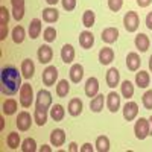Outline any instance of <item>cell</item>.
<instances>
[{
    "label": "cell",
    "instance_id": "d590c367",
    "mask_svg": "<svg viewBox=\"0 0 152 152\" xmlns=\"http://www.w3.org/2000/svg\"><path fill=\"white\" fill-rule=\"evenodd\" d=\"M24 28L23 26H15L14 29H12V40H14V43H17V44H20V43H23V40H24Z\"/></svg>",
    "mask_w": 152,
    "mask_h": 152
},
{
    "label": "cell",
    "instance_id": "f907efd6",
    "mask_svg": "<svg viewBox=\"0 0 152 152\" xmlns=\"http://www.w3.org/2000/svg\"><path fill=\"white\" fill-rule=\"evenodd\" d=\"M5 128V122H3V117H0V129Z\"/></svg>",
    "mask_w": 152,
    "mask_h": 152
},
{
    "label": "cell",
    "instance_id": "4fadbf2b",
    "mask_svg": "<svg viewBox=\"0 0 152 152\" xmlns=\"http://www.w3.org/2000/svg\"><path fill=\"white\" fill-rule=\"evenodd\" d=\"M64 142H66V132H64V129L58 128V129H53L52 132H50V143H52V146H55V148L62 146Z\"/></svg>",
    "mask_w": 152,
    "mask_h": 152
},
{
    "label": "cell",
    "instance_id": "44dd1931",
    "mask_svg": "<svg viewBox=\"0 0 152 152\" xmlns=\"http://www.w3.org/2000/svg\"><path fill=\"white\" fill-rule=\"evenodd\" d=\"M61 59L64 64H70V62L75 59V49L72 44H64L61 49Z\"/></svg>",
    "mask_w": 152,
    "mask_h": 152
},
{
    "label": "cell",
    "instance_id": "9c48e42d",
    "mask_svg": "<svg viewBox=\"0 0 152 152\" xmlns=\"http://www.w3.org/2000/svg\"><path fill=\"white\" fill-rule=\"evenodd\" d=\"M137 114H138V105L137 102H132V100H128L125 105H123V117L125 120H134L137 117Z\"/></svg>",
    "mask_w": 152,
    "mask_h": 152
},
{
    "label": "cell",
    "instance_id": "8d00e7d4",
    "mask_svg": "<svg viewBox=\"0 0 152 152\" xmlns=\"http://www.w3.org/2000/svg\"><path fill=\"white\" fill-rule=\"evenodd\" d=\"M20 134H17V132H11L8 137H6V143H8V146L11 148V149H17L18 146H20Z\"/></svg>",
    "mask_w": 152,
    "mask_h": 152
},
{
    "label": "cell",
    "instance_id": "f35d334b",
    "mask_svg": "<svg viewBox=\"0 0 152 152\" xmlns=\"http://www.w3.org/2000/svg\"><path fill=\"white\" fill-rule=\"evenodd\" d=\"M142 102H143V107L146 110H152V90H148L143 97H142Z\"/></svg>",
    "mask_w": 152,
    "mask_h": 152
},
{
    "label": "cell",
    "instance_id": "3957f363",
    "mask_svg": "<svg viewBox=\"0 0 152 152\" xmlns=\"http://www.w3.org/2000/svg\"><path fill=\"white\" fill-rule=\"evenodd\" d=\"M52 105V94L49 90H40L37 93V99H35V108L38 110H49Z\"/></svg>",
    "mask_w": 152,
    "mask_h": 152
},
{
    "label": "cell",
    "instance_id": "e575fe53",
    "mask_svg": "<svg viewBox=\"0 0 152 152\" xmlns=\"http://www.w3.org/2000/svg\"><path fill=\"white\" fill-rule=\"evenodd\" d=\"M94 20H96V15H94V12L91 9H87L84 12V15H82V23H84V26L85 28H91L93 24H94Z\"/></svg>",
    "mask_w": 152,
    "mask_h": 152
},
{
    "label": "cell",
    "instance_id": "60d3db41",
    "mask_svg": "<svg viewBox=\"0 0 152 152\" xmlns=\"http://www.w3.org/2000/svg\"><path fill=\"white\" fill-rule=\"evenodd\" d=\"M9 21V11L6 9V6L0 8V24H8Z\"/></svg>",
    "mask_w": 152,
    "mask_h": 152
},
{
    "label": "cell",
    "instance_id": "52a82bcc",
    "mask_svg": "<svg viewBox=\"0 0 152 152\" xmlns=\"http://www.w3.org/2000/svg\"><path fill=\"white\" fill-rule=\"evenodd\" d=\"M15 125H17L18 131H28V129L31 128V125H32V117H31V114H29L28 111L18 113L17 120H15Z\"/></svg>",
    "mask_w": 152,
    "mask_h": 152
},
{
    "label": "cell",
    "instance_id": "4dcf8cb0",
    "mask_svg": "<svg viewBox=\"0 0 152 152\" xmlns=\"http://www.w3.org/2000/svg\"><path fill=\"white\" fill-rule=\"evenodd\" d=\"M2 110H3V114L12 116V114H15V111H17V102L14 99H6L2 105Z\"/></svg>",
    "mask_w": 152,
    "mask_h": 152
},
{
    "label": "cell",
    "instance_id": "ab89813d",
    "mask_svg": "<svg viewBox=\"0 0 152 152\" xmlns=\"http://www.w3.org/2000/svg\"><path fill=\"white\" fill-rule=\"evenodd\" d=\"M122 6H123V0H108V8H110L113 12L120 11Z\"/></svg>",
    "mask_w": 152,
    "mask_h": 152
},
{
    "label": "cell",
    "instance_id": "d4e9b609",
    "mask_svg": "<svg viewBox=\"0 0 152 152\" xmlns=\"http://www.w3.org/2000/svg\"><path fill=\"white\" fill-rule=\"evenodd\" d=\"M151 82V76L148 72L145 70H140L138 73H135V84L137 87H140V88H146Z\"/></svg>",
    "mask_w": 152,
    "mask_h": 152
},
{
    "label": "cell",
    "instance_id": "8992f818",
    "mask_svg": "<svg viewBox=\"0 0 152 152\" xmlns=\"http://www.w3.org/2000/svg\"><path fill=\"white\" fill-rule=\"evenodd\" d=\"M56 79H58V69L55 66H47L43 70V84L50 87L56 82Z\"/></svg>",
    "mask_w": 152,
    "mask_h": 152
},
{
    "label": "cell",
    "instance_id": "d6986e66",
    "mask_svg": "<svg viewBox=\"0 0 152 152\" xmlns=\"http://www.w3.org/2000/svg\"><path fill=\"white\" fill-rule=\"evenodd\" d=\"M82 108H84V104H82V100L79 97H73L69 102V114L73 116V117L79 116V114L82 113Z\"/></svg>",
    "mask_w": 152,
    "mask_h": 152
},
{
    "label": "cell",
    "instance_id": "d6a6232c",
    "mask_svg": "<svg viewBox=\"0 0 152 152\" xmlns=\"http://www.w3.org/2000/svg\"><path fill=\"white\" fill-rule=\"evenodd\" d=\"M70 91V84L67 82V79H61L56 85V94L59 97H66Z\"/></svg>",
    "mask_w": 152,
    "mask_h": 152
},
{
    "label": "cell",
    "instance_id": "484cf974",
    "mask_svg": "<svg viewBox=\"0 0 152 152\" xmlns=\"http://www.w3.org/2000/svg\"><path fill=\"white\" fill-rule=\"evenodd\" d=\"M59 18V12L55 8H46L43 9V20L46 23H55Z\"/></svg>",
    "mask_w": 152,
    "mask_h": 152
},
{
    "label": "cell",
    "instance_id": "836d02e7",
    "mask_svg": "<svg viewBox=\"0 0 152 152\" xmlns=\"http://www.w3.org/2000/svg\"><path fill=\"white\" fill-rule=\"evenodd\" d=\"M20 148H21L23 152H35V151L38 149V148H37V142L34 140V138H31V137L24 138Z\"/></svg>",
    "mask_w": 152,
    "mask_h": 152
},
{
    "label": "cell",
    "instance_id": "ac0fdd59",
    "mask_svg": "<svg viewBox=\"0 0 152 152\" xmlns=\"http://www.w3.org/2000/svg\"><path fill=\"white\" fill-rule=\"evenodd\" d=\"M84 78V67L81 64H73L70 67V81L73 84H79Z\"/></svg>",
    "mask_w": 152,
    "mask_h": 152
},
{
    "label": "cell",
    "instance_id": "5bb4252c",
    "mask_svg": "<svg viewBox=\"0 0 152 152\" xmlns=\"http://www.w3.org/2000/svg\"><path fill=\"white\" fill-rule=\"evenodd\" d=\"M140 64H142V59L138 56V53H135V52L128 53V56H126V67H128V70L137 72L140 69Z\"/></svg>",
    "mask_w": 152,
    "mask_h": 152
},
{
    "label": "cell",
    "instance_id": "7dc6e473",
    "mask_svg": "<svg viewBox=\"0 0 152 152\" xmlns=\"http://www.w3.org/2000/svg\"><path fill=\"white\" fill-rule=\"evenodd\" d=\"M69 151H70V152H78V151H79V148H78V145H76L75 142H72V143H70V146H69Z\"/></svg>",
    "mask_w": 152,
    "mask_h": 152
},
{
    "label": "cell",
    "instance_id": "816d5d0a",
    "mask_svg": "<svg viewBox=\"0 0 152 152\" xmlns=\"http://www.w3.org/2000/svg\"><path fill=\"white\" fill-rule=\"evenodd\" d=\"M149 123H151V129H149V135H152V116L149 117Z\"/></svg>",
    "mask_w": 152,
    "mask_h": 152
},
{
    "label": "cell",
    "instance_id": "ffe728a7",
    "mask_svg": "<svg viewBox=\"0 0 152 152\" xmlns=\"http://www.w3.org/2000/svg\"><path fill=\"white\" fill-rule=\"evenodd\" d=\"M21 73H23V78L24 79H31L34 73H35V64H34V61L32 59H24L21 62Z\"/></svg>",
    "mask_w": 152,
    "mask_h": 152
},
{
    "label": "cell",
    "instance_id": "f1b7e54d",
    "mask_svg": "<svg viewBox=\"0 0 152 152\" xmlns=\"http://www.w3.org/2000/svg\"><path fill=\"white\" fill-rule=\"evenodd\" d=\"M96 151L99 152H108L110 151V138L107 135H100L96 138Z\"/></svg>",
    "mask_w": 152,
    "mask_h": 152
},
{
    "label": "cell",
    "instance_id": "f5cc1de1",
    "mask_svg": "<svg viewBox=\"0 0 152 152\" xmlns=\"http://www.w3.org/2000/svg\"><path fill=\"white\" fill-rule=\"evenodd\" d=\"M149 69H151V72H152V55H151V58H149Z\"/></svg>",
    "mask_w": 152,
    "mask_h": 152
},
{
    "label": "cell",
    "instance_id": "681fc988",
    "mask_svg": "<svg viewBox=\"0 0 152 152\" xmlns=\"http://www.w3.org/2000/svg\"><path fill=\"white\" fill-rule=\"evenodd\" d=\"M46 2H47L49 5H56V3L59 2V0H46Z\"/></svg>",
    "mask_w": 152,
    "mask_h": 152
},
{
    "label": "cell",
    "instance_id": "5b68a950",
    "mask_svg": "<svg viewBox=\"0 0 152 152\" xmlns=\"http://www.w3.org/2000/svg\"><path fill=\"white\" fill-rule=\"evenodd\" d=\"M138 23H140V18H138V14L134 11L126 12V15L123 17V26L128 32H135L138 29Z\"/></svg>",
    "mask_w": 152,
    "mask_h": 152
},
{
    "label": "cell",
    "instance_id": "e0dca14e",
    "mask_svg": "<svg viewBox=\"0 0 152 152\" xmlns=\"http://www.w3.org/2000/svg\"><path fill=\"white\" fill-rule=\"evenodd\" d=\"M102 41H105L107 44H113V43H116L117 41V38H119V31L116 28H107L102 31Z\"/></svg>",
    "mask_w": 152,
    "mask_h": 152
},
{
    "label": "cell",
    "instance_id": "c3c4849f",
    "mask_svg": "<svg viewBox=\"0 0 152 152\" xmlns=\"http://www.w3.org/2000/svg\"><path fill=\"white\" fill-rule=\"evenodd\" d=\"M40 152H52V148L47 146V145H43V146L40 148Z\"/></svg>",
    "mask_w": 152,
    "mask_h": 152
},
{
    "label": "cell",
    "instance_id": "74e56055",
    "mask_svg": "<svg viewBox=\"0 0 152 152\" xmlns=\"http://www.w3.org/2000/svg\"><path fill=\"white\" fill-rule=\"evenodd\" d=\"M43 38H44L47 43H53V41L56 40V29L52 28V26L46 28L44 32H43Z\"/></svg>",
    "mask_w": 152,
    "mask_h": 152
},
{
    "label": "cell",
    "instance_id": "4316f807",
    "mask_svg": "<svg viewBox=\"0 0 152 152\" xmlns=\"http://www.w3.org/2000/svg\"><path fill=\"white\" fill-rule=\"evenodd\" d=\"M104 102H105V97L104 94H97L91 99V102H90V110L93 113H100L104 110Z\"/></svg>",
    "mask_w": 152,
    "mask_h": 152
},
{
    "label": "cell",
    "instance_id": "ee69618b",
    "mask_svg": "<svg viewBox=\"0 0 152 152\" xmlns=\"http://www.w3.org/2000/svg\"><path fill=\"white\" fill-rule=\"evenodd\" d=\"M146 28L152 31V11L148 12V15H146Z\"/></svg>",
    "mask_w": 152,
    "mask_h": 152
},
{
    "label": "cell",
    "instance_id": "2e32d148",
    "mask_svg": "<svg viewBox=\"0 0 152 152\" xmlns=\"http://www.w3.org/2000/svg\"><path fill=\"white\" fill-rule=\"evenodd\" d=\"M114 59V50L111 47H104V49H100V52H99V62L102 66H108L111 64Z\"/></svg>",
    "mask_w": 152,
    "mask_h": 152
},
{
    "label": "cell",
    "instance_id": "30bf717a",
    "mask_svg": "<svg viewBox=\"0 0 152 152\" xmlns=\"http://www.w3.org/2000/svg\"><path fill=\"white\" fill-rule=\"evenodd\" d=\"M85 94L88 97H94L99 94V81L97 78L91 76V78H88L87 82H85Z\"/></svg>",
    "mask_w": 152,
    "mask_h": 152
},
{
    "label": "cell",
    "instance_id": "f6af8a7d",
    "mask_svg": "<svg viewBox=\"0 0 152 152\" xmlns=\"http://www.w3.org/2000/svg\"><path fill=\"white\" fill-rule=\"evenodd\" d=\"M93 146L90 145V143H85V145H82L81 146V152H93Z\"/></svg>",
    "mask_w": 152,
    "mask_h": 152
},
{
    "label": "cell",
    "instance_id": "277c9868",
    "mask_svg": "<svg viewBox=\"0 0 152 152\" xmlns=\"http://www.w3.org/2000/svg\"><path fill=\"white\" fill-rule=\"evenodd\" d=\"M149 129H151V123L145 117H140L134 125V132H135V137L138 140H145L149 135Z\"/></svg>",
    "mask_w": 152,
    "mask_h": 152
},
{
    "label": "cell",
    "instance_id": "9a60e30c",
    "mask_svg": "<svg viewBox=\"0 0 152 152\" xmlns=\"http://www.w3.org/2000/svg\"><path fill=\"white\" fill-rule=\"evenodd\" d=\"M120 82V73L116 67H111L108 72H107V84L110 88H116Z\"/></svg>",
    "mask_w": 152,
    "mask_h": 152
},
{
    "label": "cell",
    "instance_id": "cb8c5ba5",
    "mask_svg": "<svg viewBox=\"0 0 152 152\" xmlns=\"http://www.w3.org/2000/svg\"><path fill=\"white\" fill-rule=\"evenodd\" d=\"M134 43H135V47L140 50V52H146V50L149 49V44H151V41H149V38H148L146 34H138L135 37Z\"/></svg>",
    "mask_w": 152,
    "mask_h": 152
},
{
    "label": "cell",
    "instance_id": "f546056e",
    "mask_svg": "<svg viewBox=\"0 0 152 152\" xmlns=\"http://www.w3.org/2000/svg\"><path fill=\"white\" fill-rule=\"evenodd\" d=\"M120 91H122V96L126 97V99H131L134 96V85L131 81H123L122 85H120Z\"/></svg>",
    "mask_w": 152,
    "mask_h": 152
},
{
    "label": "cell",
    "instance_id": "6da1fadb",
    "mask_svg": "<svg viewBox=\"0 0 152 152\" xmlns=\"http://www.w3.org/2000/svg\"><path fill=\"white\" fill-rule=\"evenodd\" d=\"M21 85H23L21 76L15 66L8 64L2 67V72H0V91L6 96H12L20 90Z\"/></svg>",
    "mask_w": 152,
    "mask_h": 152
},
{
    "label": "cell",
    "instance_id": "8fae6325",
    "mask_svg": "<svg viewBox=\"0 0 152 152\" xmlns=\"http://www.w3.org/2000/svg\"><path fill=\"white\" fill-rule=\"evenodd\" d=\"M107 107L111 113H117L120 108V96L116 91H110L107 94Z\"/></svg>",
    "mask_w": 152,
    "mask_h": 152
},
{
    "label": "cell",
    "instance_id": "ba28073f",
    "mask_svg": "<svg viewBox=\"0 0 152 152\" xmlns=\"http://www.w3.org/2000/svg\"><path fill=\"white\" fill-rule=\"evenodd\" d=\"M37 56H38V61H40L41 64H49V62L52 61V58H53V50H52L50 46L43 44V46L38 47Z\"/></svg>",
    "mask_w": 152,
    "mask_h": 152
},
{
    "label": "cell",
    "instance_id": "7bdbcfd3",
    "mask_svg": "<svg viewBox=\"0 0 152 152\" xmlns=\"http://www.w3.org/2000/svg\"><path fill=\"white\" fill-rule=\"evenodd\" d=\"M8 35V24H0V40H5Z\"/></svg>",
    "mask_w": 152,
    "mask_h": 152
},
{
    "label": "cell",
    "instance_id": "7c38bea8",
    "mask_svg": "<svg viewBox=\"0 0 152 152\" xmlns=\"http://www.w3.org/2000/svg\"><path fill=\"white\" fill-rule=\"evenodd\" d=\"M12 5V17L20 21L24 17V0H11Z\"/></svg>",
    "mask_w": 152,
    "mask_h": 152
},
{
    "label": "cell",
    "instance_id": "b9f144b4",
    "mask_svg": "<svg viewBox=\"0 0 152 152\" xmlns=\"http://www.w3.org/2000/svg\"><path fill=\"white\" fill-rule=\"evenodd\" d=\"M61 3L66 11H73L76 8V0H61Z\"/></svg>",
    "mask_w": 152,
    "mask_h": 152
},
{
    "label": "cell",
    "instance_id": "7402d4cb",
    "mask_svg": "<svg viewBox=\"0 0 152 152\" xmlns=\"http://www.w3.org/2000/svg\"><path fill=\"white\" fill-rule=\"evenodd\" d=\"M79 44L82 49H91V46L94 44V37L90 31H84L79 35Z\"/></svg>",
    "mask_w": 152,
    "mask_h": 152
},
{
    "label": "cell",
    "instance_id": "1f68e13d",
    "mask_svg": "<svg viewBox=\"0 0 152 152\" xmlns=\"http://www.w3.org/2000/svg\"><path fill=\"white\" fill-rule=\"evenodd\" d=\"M47 111L46 110H38L35 108V113H34V120L38 126H44L47 123Z\"/></svg>",
    "mask_w": 152,
    "mask_h": 152
},
{
    "label": "cell",
    "instance_id": "83f0119b",
    "mask_svg": "<svg viewBox=\"0 0 152 152\" xmlns=\"http://www.w3.org/2000/svg\"><path fill=\"white\" fill-rule=\"evenodd\" d=\"M64 116H66V110H64L62 105L56 104V105H53L52 108H50V117H52L55 122H61L62 119H64Z\"/></svg>",
    "mask_w": 152,
    "mask_h": 152
},
{
    "label": "cell",
    "instance_id": "7a4b0ae2",
    "mask_svg": "<svg viewBox=\"0 0 152 152\" xmlns=\"http://www.w3.org/2000/svg\"><path fill=\"white\" fill-rule=\"evenodd\" d=\"M34 102V88L31 84H23L20 88V104L23 108H29Z\"/></svg>",
    "mask_w": 152,
    "mask_h": 152
},
{
    "label": "cell",
    "instance_id": "603a6c76",
    "mask_svg": "<svg viewBox=\"0 0 152 152\" xmlns=\"http://www.w3.org/2000/svg\"><path fill=\"white\" fill-rule=\"evenodd\" d=\"M41 29H43V24H41V20L40 18H34L31 23H29V37L32 40H37L41 34Z\"/></svg>",
    "mask_w": 152,
    "mask_h": 152
},
{
    "label": "cell",
    "instance_id": "bcb514c9",
    "mask_svg": "<svg viewBox=\"0 0 152 152\" xmlns=\"http://www.w3.org/2000/svg\"><path fill=\"white\" fill-rule=\"evenodd\" d=\"M151 2H152V0H137V5L140 8H146V6L151 5Z\"/></svg>",
    "mask_w": 152,
    "mask_h": 152
}]
</instances>
